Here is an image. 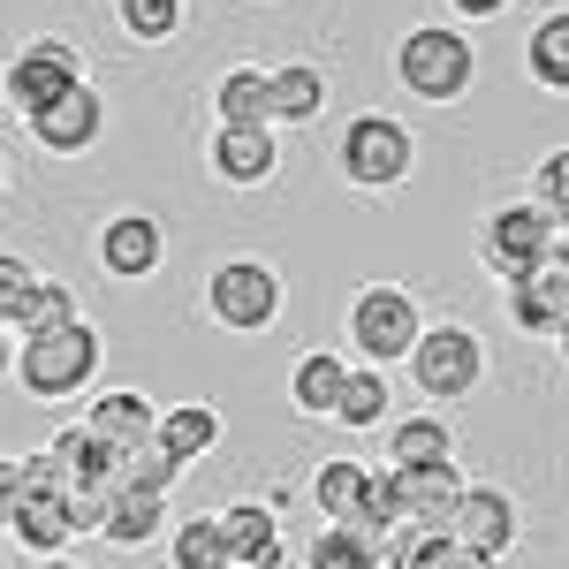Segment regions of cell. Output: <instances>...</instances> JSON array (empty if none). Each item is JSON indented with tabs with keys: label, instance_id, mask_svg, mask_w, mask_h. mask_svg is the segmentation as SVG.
I'll use <instances>...</instances> for the list:
<instances>
[{
	"label": "cell",
	"instance_id": "603a6c76",
	"mask_svg": "<svg viewBox=\"0 0 569 569\" xmlns=\"http://www.w3.org/2000/svg\"><path fill=\"white\" fill-rule=\"evenodd\" d=\"M0 531H16L23 555H61V547H77V525H69V501H61V493H31Z\"/></svg>",
	"mask_w": 569,
	"mask_h": 569
},
{
	"label": "cell",
	"instance_id": "8992f818",
	"mask_svg": "<svg viewBox=\"0 0 569 569\" xmlns=\"http://www.w3.org/2000/svg\"><path fill=\"white\" fill-rule=\"evenodd\" d=\"M84 46L69 39V31H31V39H16L8 53V69H0V99L16 107V114H39L46 99H61L69 84H84Z\"/></svg>",
	"mask_w": 569,
	"mask_h": 569
},
{
	"label": "cell",
	"instance_id": "d6986e66",
	"mask_svg": "<svg viewBox=\"0 0 569 569\" xmlns=\"http://www.w3.org/2000/svg\"><path fill=\"white\" fill-rule=\"evenodd\" d=\"M440 456H456V426H448V410H402V418H388V471L440 463Z\"/></svg>",
	"mask_w": 569,
	"mask_h": 569
},
{
	"label": "cell",
	"instance_id": "2e32d148",
	"mask_svg": "<svg viewBox=\"0 0 569 569\" xmlns=\"http://www.w3.org/2000/svg\"><path fill=\"white\" fill-rule=\"evenodd\" d=\"M152 418H160V402H152L144 388H99V395H84V426L107 440L114 456L137 448V440H152Z\"/></svg>",
	"mask_w": 569,
	"mask_h": 569
},
{
	"label": "cell",
	"instance_id": "e575fe53",
	"mask_svg": "<svg viewBox=\"0 0 569 569\" xmlns=\"http://www.w3.org/2000/svg\"><path fill=\"white\" fill-rule=\"evenodd\" d=\"M531 198H539L547 213H562V206H569V144L539 152V168H531Z\"/></svg>",
	"mask_w": 569,
	"mask_h": 569
},
{
	"label": "cell",
	"instance_id": "f35d334b",
	"mask_svg": "<svg viewBox=\"0 0 569 569\" xmlns=\"http://www.w3.org/2000/svg\"><path fill=\"white\" fill-rule=\"evenodd\" d=\"M31 569H77V555L61 547V555H31Z\"/></svg>",
	"mask_w": 569,
	"mask_h": 569
},
{
	"label": "cell",
	"instance_id": "9a60e30c",
	"mask_svg": "<svg viewBox=\"0 0 569 569\" xmlns=\"http://www.w3.org/2000/svg\"><path fill=\"white\" fill-rule=\"evenodd\" d=\"M327 114V69L319 61H281L266 69V122L273 130H311Z\"/></svg>",
	"mask_w": 569,
	"mask_h": 569
},
{
	"label": "cell",
	"instance_id": "1f68e13d",
	"mask_svg": "<svg viewBox=\"0 0 569 569\" xmlns=\"http://www.w3.org/2000/svg\"><path fill=\"white\" fill-rule=\"evenodd\" d=\"M182 0H114V23L130 31L137 46H168V39H182Z\"/></svg>",
	"mask_w": 569,
	"mask_h": 569
},
{
	"label": "cell",
	"instance_id": "b9f144b4",
	"mask_svg": "<svg viewBox=\"0 0 569 569\" xmlns=\"http://www.w3.org/2000/svg\"><path fill=\"white\" fill-rule=\"evenodd\" d=\"M0 190H8V152H0Z\"/></svg>",
	"mask_w": 569,
	"mask_h": 569
},
{
	"label": "cell",
	"instance_id": "3957f363",
	"mask_svg": "<svg viewBox=\"0 0 569 569\" xmlns=\"http://www.w3.org/2000/svg\"><path fill=\"white\" fill-rule=\"evenodd\" d=\"M289 305V281H281V266L273 259H220L206 273V319H213L220 335H273V319Z\"/></svg>",
	"mask_w": 569,
	"mask_h": 569
},
{
	"label": "cell",
	"instance_id": "6da1fadb",
	"mask_svg": "<svg viewBox=\"0 0 569 569\" xmlns=\"http://www.w3.org/2000/svg\"><path fill=\"white\" fill-rule=\"evenodd\" d=\"M99 365H107V342L91 319H69V327H46V335H16V380L31 402H84L99 388Z\"/></svg>",
	"mask_w": 569,
	"mask_h": 569
},
{
	"label": "cell",
	"instance_id": "ffe728a7",
	"mask_svg": "<svg viewBox=\"0 0 569 569\" xmlns=\"http://www.w3.org/2000/svg\"><path fill=\"white\" fill-rule=\"evenodd\" d=\"M168 525V493H137V486H107V517H99V539H114V547H152Z\"/></svg>",
	"mask_w": 569,
	"mask_h": 569
},
{
	"label": "cell",
	"instance_id": "ba28073f",
	"mask_svg": "<svg viewBox=\"0 0 569 569\" xmlns=\"http://www.w3.org/2000/svg\"><path fill=\"white\" fill-rule=\"evenodd\" d=\"M479 259L486 273L509 289V281H525L531 266L555 259V213L539 206V198H509V206H493L479 228Z\"/></svg>",
	"mask_w": 569,
	"mask_h": 569
},
{
	"label": "cell",
	"instance_id": "7402d4cb",
	"mask_svg": "<svg viewBox=\"0 0 569 569\" xmlns=\"http://www.w3.org/2000/svg\"><path fill=\"white\" fill-rule=\"evenodd\" d=\"M342 380H350V357L305 350L297 365H289V410H297V418H327L335 395H342Z\"/></svg>",
	"mask_w": 569,
	"mask_h": 569
},
{
	"label": "cell",
	"instance_id": "7a4b0ae2",
	"mask_svg": "<svg viewBox=\"0 0 569 569\" xmlns=\"http://www.w3.org/2000/svg\"><path fill=\"white\" fill-rule=\"evenodd\" d=\"M395 84L410 91V99H426V107L471 99V84H479V46H471V31L463 23H410L395 39Z\"/></svg>",
	"mask_w": 569,
	"mask_h": 569
},
{
	"label": "cell",
	"instance_id": "d590c367",
	"mask_svg": "<svg viewBox=\"0 0 569 569\" xmlns=\"http://www.w3.org/2000/svg\"><path fill=\"white\" fill-rule=\"evenodd\" d=\"M31 273H39L31 259L0 251V327H16V311H23V289H31Z\"/></svg>",
	"mask_w": 569,
	"mask_h": 569
},
{
	"label": "cell",
	"instance_id": "5bb4252c",
	"mask_svg": "<svg viewBox=\"0 0 569 569\" xmlns=\"http://www.w3.org/2000/svg\"><path fill=\"white\" fill-rule=\"evenodd\" d=\"M569 319V259H547V266H531L525 281H509V327L517 335H555Z\"/></svg>",
	"mask_w": 569,
	"mask_h": 569
},
{
	"label": "cell",
	"instance_id": "8d00e7d4",
	"mask_svg": "<svg viewBox=\"0 0 569 569\" xmlns=\"http://www.w3.org/2000/svg\"><path fill=\"white\" fill-rule=\"evenodd\" d=\"M456 8V23H493V16H509L517 0H448Z\"/></svg>",
	"mask_w": 569,
	"mask_h": 569
},
{
	"label": "cell",
	"instance_id": "8fae6325",
	"mask_svg": "<svg viewBox=\"0 0 569 569\" xmlns=\"http://www.w3.org/2000/svg\"><path fill=\"white\" fill-rule=\"evenodd\" d=\"M206 168L220 190H266L281 176V137H273V122H213Z\"/></svg>",
	"mask_w": 569,
	"mask_h": 569
},
{
	"label": "cell",
	"instance_id": "30bf717a",
	"mask_svg": "<svg viewBox=\"0 0 569 569\" xmlns=\"http://www.w3.org/2000/svg\"><path fill=\"white\" fill-rule=\"evenodd\" d=\"M23 130H31V144L53 152V160H84L91 144L107 137V91L84 77V84H69L61 99H46L39 114H23Z\"/></svg>",
	"mask_w": 569,
	"mask_h": 569
},
{
	"label": "cell",
	"instance_id": "60d3db41",
	"mask_svg": "<svg viewBox=\"0 0 569 569\" xmlns=\"http://www.w3.org/2000/svg\"><path fill=\"white\" fill-rule=\"evenodd\" d=\"M547 342H555V350H562V365H569V319L555 327V335H547Z\"/></svg>",
	"mask_w": 569,
	"mask_h": 569
},
{
	"label": "cell",
	"instance_id": "cb8c5ba5",
	"mask_svg": "<svg viewBox=\"0 0 569 569\" xmlns=\"http://www.w3.org/2000/svg\"><path fill=\"white\" fill-rule=\"evenodd\" d=\"M46 456L61 463V486H114V448L91 433L84 418H77L69 433H53V440H46Z\"/></svg>",
	"mask_w": 569,
	"mask_h": 569
},
{
	"label": "cell",
	"instance_id": "5b68a950",
	"mask_svg": "<svg viewBox=\"0 0 569 569\" xmlns=\"http://www.w3.org/2000/svg\"><path fill=\"white\" fill-rule=\"evenodd\" d=\"M335 168L357 190H402V182L418 176V137H410L402 114H357L335 137Z\"/></svg>",
	"mask_w": 569,
	"mask_h": 569
},
{
	"label": "cell",
	"instance_id": "ab89813d",
	"mask_svg": "<svg viewBox=\"0 0 569 569\" xmlns=\"http://www.w3.org/2000/svg\"><path fill=\"white\" fill-rule=\"evenodd\" d=\"M555 259H569V206L555 213Z\"/></svg>",
	"mask_w": 569,
	"mask_h": 569
},
{
	"label": "cell",
	"instance_id": "74e56055",
	"mask_svg": "<svg viewBox=\"0 0 569 569\" xmlns=\"http://www.w3.org/2000/svg\"><path fill=\"white\" fill-rule=\"evenodd\" d=\"M16 372V327H0V380Z\"/></svg>",
	"mask_w": 569,
	"mask_h": 569
},
{
	"label": "cell",
	"instance_id": "f546056e",
	"mask_svg": "<svg viewBox=\"0 0 569 569\" xmlns=\"http://www.w3.org/2000/svg\"><path fill=\"white\" fill-rule=\"evenodd\" d=\"M213 122H266V69L236 61L213 84Z\"/></svg>",
	"mask_w": 569,
	"mask_h": 569
},
{
	"label": "cell",
	"instance_id": "e0dca14e",
	"mask_svg": "<svg viewBox=\"0 0 569 569\" xmlns=\"http://www.w3.org/2000/svg\"><path fill=\"white\" fill-rule=\"evenodd\" d=\"M395 479V501H402V517H418V525H448V509H456V493H463V471H456V456H440V463H410V471H388Z\"/></svg>",
	"mask_w": 569,
	"mask_h": 569
},
{
	"label": "cell",
	"instance_id": "44dd1931",
	"mask_svg": "<svg viewBox=\"0 0 569 569\" xmlns=\"http://www.w3.org/2000/svg\"><path fill=\"white\" fill-rule=\"evenodd\" d=\"M365 486H372V463H357V456H319V471H311V509H319V525H350Z\"/></svg>",
	"mask_w": 569,
	"mask_h": 569
},
{
	"label": "cell",
	"instance_id": "4316f807",
	"mask_svg": "<svg viewBox=\"0 0 569 569\" xmlns=\"http://www.w3.org/2000/svg\"><path fill=\"white\" fill-rule=\"evenodd\" d=\"M168 562H176V569H236L228 531H220V509H213V517H182V525L168 531Z\"/></svg>",
	"mask_w": 569,
	"mask_h": 569
},
{
	"label": "cell",
	"instance_id": "52a82bcc",
	"mask_svg": "<svg viewBox=\"0 0 569 569\" xmlns=\"http://www.w3.org/2000/svg\"><path fill=\"white\" fill-rule=\"evenodd\" d=\"M418 327H426V311H418V297H410L402 281H365L350 297V350L365 357V365H380V372L410 357Z\"/></svg>",
	"mask_w": 569,
	"mask_h": 569
},
{
	"label": "cell",
	"instance_id": "4fadbf2b",
	"mask_svg": "<svg viewBox=\"0 0 569 569\" xmlns=\"http://www.w3.org/2000/svg\"><path fill=\"white\" fill-rule=\"evenodd\" d=\"M220 531H228V555H236V569H281V562H289L281 509H273V501H259V493L228 501V509H220Z\"/></svg>",
	"mask_w": 569,
	"mask_h": 569
},
{
	"label": "cell",
	"instance_id": "d4e9b609",
	"mask_svg": "<svg viewBox=\"0 0 569 569\" xmlns=\"http://www.w3.org/2000/svg\"><path fill=\"white\" fill-rule=\"evenodd\" d=\"M388 372H380V365H350V380H342V395H335V410H327V418H335V426H350V433H380V426H388Z\"/></svg>",
	"mask_w": 569,
	"mask_h": 569
},
{
	"label": "cell",
	"instance_id": "ac0fdd59",
	"mask_svg": "<svg viewBox=\"0 0 569 569\" xmlns=\"http://www.w3.org/2000/svg\"><path fill=\"white\" fill-rule=\"evenodd\" d=\"M152 440H160V448L176 456L182 471H190V463H206L220 440H228V426H220L213 402H168V410L152 418Z\"/></svg>",
	"mask_w": 569,
	"mask_h": 569
},
{
	"label": "cell",
	"instance_id": "d6a6232c",
	"mask_svg": "<svg viewBox=\"0 0 569 569\" xmlns=\"http://www.w3.org/2000/svg\"><path fill=\"white\" fill-rule=\"evenodd\" d=\"M305 569H380V555H372V539H365L357 525H319L311 531Z\"/></svg>",
	"mask_w": 569,
	"mask_h": 569
},
{
	"label": "cell",
	"instance_id": "484cf974",
	"mask_svg": "<svg viewBox=\"0 0 569 569\" xmlns=\"http://www.w3.org/2000/svg\"><path fill=\"white\" fill-rule=\"evenodd\" d=\"M525 77L539 91H562V99H569V8H555V16H539V23H531Z\"/></svg>",
	"mask_w": 569,
	"mask_h": 569
},
{
	"label": "cell",
	"instance_id": "4dcf8cb0",
	"mask_svg": "<svg viewBox=\"0 0 569 569\" xmlns=\"http://www.w3.org/2000/svg\"><path fill=\"white\" fill-rule=\"evenodd\" d=\"M114 479L137 486V493H176L182 463L160 448V440H137V448H122V456H114Z\"/></svg>",
	"mask_w": 569,
	"mask_h": 569
},
{
	"label": "cell",
	"instance_id": "83f0119b",
	"mask_svg": "<svg viewBox=\"0 0 569 569\" xmlns=\"http://www.w3.org/2000/svg\"><path fill=\"white\" fill-rule=\"evenodd\" d=\"M69 319H84V305H77V281L31 273V289H23V311H16V335H46V327H69Z\"/></svg>",
	"mask_w": 569,
	"mask_h": 569
},
{
	"label": "cell",
	"instance_id": "9c48e42d",
	"mask_svg": "<svg viewBox=\"0 0 569 569\" xmlns=\"http://www.w3.org/2000/svg\"><path fill=\"white\" fill-rule=\"evenodd\" d=\"M440 531H448L456 547H471V555H486V562L501 569L509 555H517V539H525V509H517V493H501V486H463Z\"/></svg>",
	"mask_w": 569,
	"mask_h": 569
},
{
	"label": "cell",
	"instance_id": "f1b7e54d",
	"mask_svg": "<svg viewBox=\"0 0 569 569\" xmlns=\"http://www.w3.org/2000/svg\"><path fill=\"white\" fill-rule=\"evenodd\" d=\"M31 493H61V463L53 456H0V525L31 501Z\"/></svg>",
	"mask_w": 569,
	"mask_h": 569
},
{
	"label": "cell",
	"instance_id": "277c9868",
	"mask_svg": "<svg viewBox=\"0 0 569 569\" xmlns=\"http://www.w3.org/2000/svg\"><path fill=\"white\" fill-rule=\"evenodd\" d=\"M410 380L426 402H471L486 388V335L479 327H463V319H440V327H418V342H410Z\"/></svg>",
	"mask_w": 569,
	"mask_h": 569
},
{
	"label": "cell",
	"instance_id": "7c38bea8",
	"mask_svg": "<svg viewBox=\"0 0 569 569\" xmlns=\"http://www.w3.org/2000/svg\"><path fill=\"white\" fill-rule=\"evenodd\" d=\"M99 266H107V281H152L160 266H168V228L152 213H114L99 228Z\"/></svg>",
	"mask_w": 569,
	"mask_h": 569
},
{
	"label": "cell",
	"instance_id": "836d02e7",
	"mask_svg": "<svg viewBox=\"0 0 569 569\" xmlns=\"http://www.w3.org/2000/svg\"><path fill=\"white\" fill-rule=\"evenodd\" d=\"M402 569H493V562H486V555H471V547H456L440 525H426V531H418V547L402 555Z\"/></svg>",
	"mask_w": 569,
	"mask_h": 569
}]
</instances>
